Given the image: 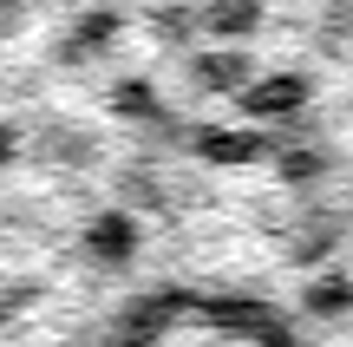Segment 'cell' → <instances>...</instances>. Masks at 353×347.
Segmentation results:
<instances>
[{
  "instance_id": "10",
  "label": "cell",
  "mask_w": 353,
  "mask_h": 347,
  "mask_svg": "<svg viewBox=\"0 0 353 347\" xmlns=\"http://www.w3.org/2000/svg\"><path fill=\"white\" fill-rule=\"evenodd\" d=\"M334 243H341V223H334V217H314L301 236H294V262H321V256H334Z\"/></svg>"
},
{
  "instance_id": "12",
  "label": "cell",
  "mask_w": 353,
  "mask_h": 347,
  "mask_svg": "<svg viewBox=\"0 0 353 347\" xmlns=\"http://www.w3.org/2000/svg\"><path fill=\"white\" fill-rule=\"evenodd\" d=\"M112 112H125V118H151V112H157V92L144 86V79H125V86H112Z\"/></svg>"
},
{
  "instance_id": "4",
  "label": "cell",
  "mask_w": 353,
  "mask_h": 347,
  "mask_svg": "<svg viewBox=\"0 0 353 347\" xmlns=\"http://www.w3.org/2000/svg\"><path fill=\"white\" fill-rule=\"evenodd\" d=\"M249 52L242 46H223V52H203L196 66H190V79H196L203 92H242V79H249Z\"/></svg>"
},
{
  "instance_id": "5",
  "label": "cell",
  "mask_w": 353,
  "mask_h": 347,
  "mask_svg": "<svg viewBox=\"0 0 353 347\" xmlns=\"http://www.w3.org/2000/svg\"><path fill=\"white\" fill-rule=\"evenodd\" d=\"M301 308L321 315V321H341V315H353V275H314V282L301 288Z\"/></svg>"
},
{
  "instance_id": "14",
  "label": "cell",
  "mask_w": 353,
  "mask_h": 347,
  "mask_svg": "<svg viewBox=\"0 0 353 347\" xmlns=\"http://www.w3.org/2000/svg\"><path fill=\"white\" fill-rule=\"evenodd\" d=\"M7 308H13V301H7V295H0V321H7Z\"/></svg>"
},
{
  "instance_id": "1",
  "label": "cell",
  "mask_w": 353,
  "mask_h": 347,
  "mask_svg": "<svg viewBox=\"0 0 353 347\" xmlns=\"http://www.w3.org/2000/svg\"><path fill=\"white\" fill-rule=\"evenodd\" d=\"M242 112H255V118H294L307 105V72H268V79H242Z\"/></svg>"
},
{
  "instance_id": "13",
  "label": "cell",
  "mask_w": 353,
  "mask_h": 347,
  "mask_svg": "<svg viewBox=\"0 0 353 347\" xmlns=\"http://www.w3.org/2000/svg\"><path fill=\"white\" fill-rule=\"evenodd\" d=\"M13 157H20V131H13V125H0V170H7Z\"/></svg>"
},
{
  "instance_id": "6",
  "label": "cell",
  "mask_w": 353,
  "mask_h": 347,
  "mask_svg": "<svg viewBox=\"0 0 353 347\" xmlns=\"http://www.w3.org/2000/svg\"><path fill=\"white\" fill-rule=\"evenodd\" d=\"M210 33H223V39H242V33H255V20H262V0H203V13H196Z\"/></svg>"
},
{
  "instance_id": "11",
  "label": "cell",
  "mask_w": 353,
  "mask_h": 347,
  "mask_svg": "<svg viewBox=\"0 0 353 347\" xmlns=\"http://www.w3.org/2000/svg\"><path fill=\"white\" fill-rule=\"evenodd\" d=\"M151 26H157L164 46H190V39H196V13H190V7H157Z\"/></svg>"
},
{
  "instance_id": "9",
  "label": "cell",
  "mask_w": 353,
  "mask_h": 347,
  "mask_svg": "<svg viewBox=\"0 0 353 347\" xmlns=\"http://www.w3.org/2000/svg\"><path fill=\"white\" fill-rule=\"evenodd\" d=\"M275 170H281V184H314L321 170H327V157H321L314 144H301V138H281V157H275Z\"/></svg>"
},
{
  "instance_id": "8",
  "label": "cell",
  "mask_w": 353,
  "mask_h": 347,
  "mask_svg": "<svg viewBox=\"0 0 353 347\" xmlns=\"http://www.w3.org/2000/svg\"><path fill=\"white\" fill-rule=\"evenodd\" d=\"M118 26H125L118 13H85V20L65 33V46H59V52H65V59H92V52H105V46L118 39Z\"/></svg>"
},
{
  "instance_id": "2",
  "label": "cell",
  "mask_w": 353,
  "mask_h": 347,
  "mask_svg": "<svg viewBox=\"0 0 353 347\" xmlns=\"http://www.w3.org/2000/svg\"><path fill=\"white\" fill-rule=\"evenodd\" d=\"M85 256L99 262V269H125V262L138 256V217H125V210L92 217L85 223Z\"/></svg>"
},
{
  "instance_id": "7",
  "label": "cell",
  "mask_w": 353,
  "mask_h": 347,
  "mask_svg": "<svg viewBox=\"0 0 353 347\" xmlns=\"http://www.w3.org/2000/svg\"><path fill=\"white\" fill-rule=\"evenodd\" d=\"M196 151L210 157V164H249V157H262L268 144L255 138V131H196Z\"/></svg>"
},
{
  "instance_id": "3",
  "label": "cell",
  "mask_w": 353,
  "mask_h": 347,
  "mask_svg": "<svg viewBox=\"0 0 353 347\" xmlns=\"http://www.w3.org/2000/svg\"><path fill=\"white\" fill-rule=\"evenodd\" d=\"M33 157L92 170V164H99V138H92V131H72V125H46V131H39V144H33Z\"/></svg>"
}]
</instances>
